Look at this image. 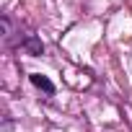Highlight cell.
<instances>
[{
	"label": "cell",
	"mask_w": 132,
	"mask_h": 132,
	"mask_svg": "<svg viewBox=\"0 0 132 132\" xmlns=\"http://www.w3.org/2000/svg\"><path fill=\"white\" fill-rule=\"evenodd\" d=\"M29 78H31V83H34L36 88H42L44 93H49V96L54 93V83H52V80H49L47 75H42V73H31Z\"/></svg>",
	"instance_id": "cell-1"
},
{
	"label": "cell",
	"mask_w": 132,
	"mask_h": 132,
	"mask_svg": "<svg viewBox=\"0 0 132 132\" xmlns=\"http://www.w3.org/2000/svg\"><path fill=\"white\" fill-rule=\"evenodd\" d=\"M0 26H3V39L8 42V39H11V34H13V29H11V18H8V16H3V18H0Z\"/></svg>",
	"instance_id": "cell-3"
},
{
	"label": "cell",
	"mask_w": 132,
	"mask_h": 132,
	"mask_svg": "<svg viewBox=\"0 0 132 132\" xmlns=\"http://www.w3.org/2000/svg\"><path fill=\"white\" fill-rule=\"evenodd\" d=\"M21 47H23L29 54H34V57L44 52V44H42V39H36V36H26V39L21 42Z\"/></svg>",
	"instance_id": "cell-2"
}]
</instances>
